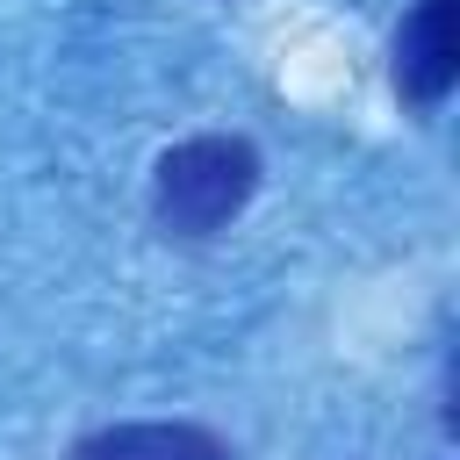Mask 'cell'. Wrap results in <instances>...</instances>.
<instances>
[{
    "mask_svg": "<svg viewBox=\"0 0 460 460\" xmlns=\"http://www.w3.org/2000/svg\"><path fill=\"white\" fill-rule=\"evenodd\" d=\"M259 187V151L244 137H187L158 158V223L172 237L223 230Z\"/></svg>",
    "mask_w": 460,
    "mask_h": 460,
    "instance_id": "6da1fadb",
    "label": "cell"
},
{
    "mask_svg": "<svg viewBox=\"0 0 460 460\" xmlns=\"http://www.w3.org/2000/svg\"><path fill=\"white\" fill-rule=\"evenodd\" d=\"M395 79L410 101H446L460 79V0H417L395 36Z\"/></svg>",
    "mask_w": 460,
    "mask_h": 460,
    "instance_id": "7a4b0ae2",
    "label": "cell"
},
{
    "mask_svg": "<svg viewBox=\"0 0 460 460\" xmlns=\"http://www.w3.org/2000/svg\"><path fill=\"white\" fill-rule=\"evenodd\" d=\"M79 460H237L201 424H115L79 446Z\"/></svg>",
    "mask_w": 460,
    "mask_h": 460,
    "instance_id": "3957f363",
    "label": "cell"
}]
</instances>
